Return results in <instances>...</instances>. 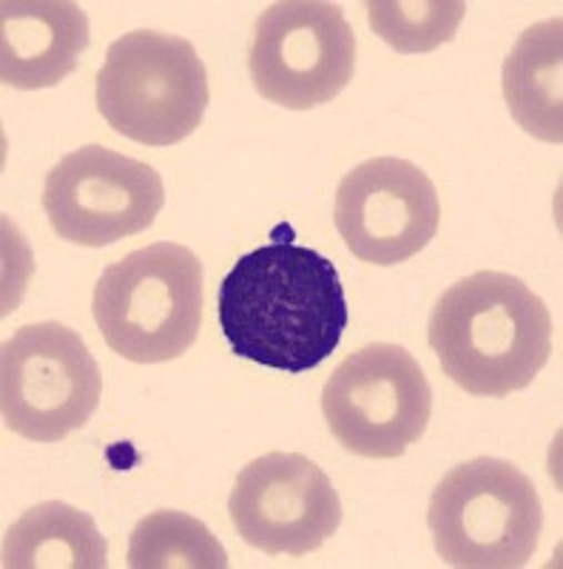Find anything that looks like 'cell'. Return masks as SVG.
Listing matches in <instances>:
<instances>
[{
	"label": "cell",
	"mask_w": 563,
	"mask_h": 569,
	"mask_svg": "<svg viewBox=\"0 0 563 569\" xmlns=\"http://www.w3.org/2000/svg\"><path fill=\"white\" fill-rule=\"evenodd\" d=\"M504 98L515 123L535 140L563 142V20L526 29L504 60Z\"/></svg>",
	"instance_id": "13"
},
{
	"label": "cell",
	"mask_w": 563,
	"mask_h": 569,
	"mask_svg": "<svg viewBox=\"0 0 563 569\" xmlns=\"http://www.w3.org/2000/svg\"><path fill=\"white\" fill-rule=\"evenodd\" d=\"M100 393V368L78 330L27 325L3 345L0 408L12 433L40 445L63 441L94 416Z\"/></svg>",
	"instance_id": "7"
},
{
	"label": "cell",
	"mask_w": 563,
	"mask_h": 569,
	"mask_svg": "<svg viewBox=\"0 0 563 569\" xmlns=\"http://www.w3.org/2000/svg\"><path fill=\"white\" fill-rule=\"evenodd\" d=\"M322 413L350 453L399 459L428 430L433 390L413 353L373 342L333 370L322 390Z\"/></svg>",
	"instance_id": "6"
},
{
	"label": "cell",
	"mask_w": 563,
	"mask_h": 569,
	"mask_svg": "<svg viewBox=\"0 0 563 569\" xmlns=\"http://www.w3.org/2000/svg\"><path fill=\"white\" fill-rule=\"evenodd\" d=\"M428 339L464 393L504 399L530 388L550 362L552 317L519 277L479 271L441 293Z\"/></svg>",
	"instance_id": "2"
},
{
	"label": "cell",
	"mask_w": 563,
	"mask_h": 569,
	"mask_svg": "<svg viewBox=\"0 0 563 569\" xmlns=\"http://www.w3.org/2000/svg\"><path fill=\"white\" fill-rule=\"evenodd\" d=\"M125 563L131 569H225L231 561L200 518L160 510L134 525Z\"/></svg>",
	"instance_id": "15"
},
{
	"label": "cell",
	"mask_w": 563,
	"mask_h": 569,
	"mask_svg": "<svg viewBox=\"0 0 563 569\" xmlns=\"http://www.w3.org/2000/svg\"><path fill=\"white\" fill-rule=\"evenodd\" d=\"M217 319L231 350L262 368L304 373L336 350L348 299L331 259L296 242H268L228 271Z\"/></svg>",
	"instance_id": "1"
},
{
	"label": "cell",
	"mask_w": 563,
	"mask_h": 569,
	"mask_svg": "<svg viewBox=\"0 0 563 569\" xmlns=\"http://www.w3.org/2000/svg\"><path fill=\"white\" fill-rule=\"evenodd\" d=\"M89 18L72 0L0 3V78L12 89H52L78 69Z\"/></svg>",
	"instance_id": "12"
},
{
	"label": "cell",
	"mask_w": 563,
	"mask_h": 569,
	"mask_svg": "<svg viewBox=\"0 0 563 569\" xmlns=\"http://www.w3.org/2000/svg\"><path fill=\"white\" fill-rule=\"evenodd\" d=\"M94 94L117 134L157 149L194 134L211 100L194 46L154 29H137L109 46Z\"/></svg>",
	"instance_id": "5"
},
{
	"label": "cell",
	"mask_w": 563,
	"mask_h": 569,
	"mask_svg": "<svg viewBox=\"0 0 563 569\" xmlns=\"http://www.w3.org/2000/svg\"><path fill=\"white\" fill-rule=\"evenodd\" d=\"M441 206L433 180L410 160L373 157L342 177L333 222L353 257L399 266L430 246Z\"/></svg>",
	"instance_id": "10"
},
{
	"label": "cell",
	"mask_w": 563,
	"mask_h": 569,
	"mask_svg": "<svg viewBox=\"0 0 563 569\" xmlns=\"http://www.w3.org/2000/svg\"><path fill=\"white\" fill-rule=\"evenodd\" d=\"M228 512L242 541L268 556L319 550L342 525L339 492L302 453H268L242 467Z\"/></svg>",
	"instance_id": "11"
},
{
	"label": "cell",
	"mask_w": 563,
	"mask_h": 569,
	"mask_svg": "<svg viewBox=\"0 0 563 569\" xmlns=\"http://www.w3.org/2000/svg\"><path fill=\"white\" fill-rule=\"evenodd\" d=\"M3 569H105L109 543L89 512L43 501L3 536Z\"/></svg>",
	"instance_id": "14"
},
{
	"label": "cell",
	"mask_w": 563,
	"mask_h": 569,
	"mask_svg": "<svg viewBox=\"0 0 563 569\" xmlns=\"http://www.w3.org/2000/svg\"><path fill=\"white\" fill-rule=\"evenodd\" d=\"M165 188L149 162L103 146L66 154L43 182V211L60 240L83 248L114 246L154 226Z\"/></svg>",
	"instance_id": "9"
},
{
	"label": "cell",
	"mask_w": 563,
	"mask_h": 569,
	"mask_svg": "<svg viewBox=\"0 0 563 569\" xmlns=\"http://www.w3.org/2000/svg\"><path fill=\"white\" fill-rule=\"evenodd\" d=\"M91 311L105 345L129 362L180 359L200 337V257L177 242L131 251L98 279Z\"/></svg>",
	"instance_id": "3"
},
{
	"label": "cell",
	"mask_w": 563,
	"mask_h": 569,
	"mask_svg": "<svg viewBox=\"0 0 563 569\" xmlns=\"http://www.w3.org/2000/svg\"><path fill=\"white\" fill-rule=\"evenodd\" d=\"M248 69L271 103L316 109L336 100L353 80L356 34L336 3L282 0L257 20Z\"/></svg>",
	"instance_id": "8"
},
{
	"label": "cell",
	"mask_w": 563,
	"mask_h": 569,
	"mask_svg": "<svg viewBox=\"0 0 563 569\" xmlns=\"http://www.w3.org/2000/svg\"><path fill=\"white\" fill-rule=\"evenodd\" d=\"M428 527L448 567L521 569L537 550L544 507L526 472L481 456L441 479L430 498Z\"/></svg>",
	"instance_id": "4"
},
{
	"label": "cell",
	"mask_w": 563,
	"mask_h": 569,
	"mask_svg": "<svg viewBox=\"0 0 563 569\" xmlns=\"http://www.w3.org/2000/svg\"><path fill=\"white\" fill-rule=\"evenodd\" d=\"M370 29L399 54H428L450 43L464 20L461 0H370Z\"/></svg>",
	"instance_id": "16"
}]
</instances>
